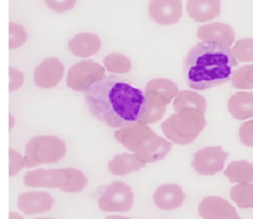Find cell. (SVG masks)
<instances>
[{"label":"cell","mask_w":253,"mask_h":219,"mask_svg":"<svg viewBox=\"0 0 253 219\" xmlns=\"http://www.w3.org/2000/svg\"><path fill=\"white\" fill-rule=\"evenodd\" d=\"M198 212L203 219H237L239 217L230 202L216 195L204 197L199 203Z\"/></svg>","instance_id":"12"},{"label":"cell","mask_w":253,"mask_h":219,"mask_svg":"<svg viewBox=\"0 0 253 219\" xmlns=\"http://www.w3.org/2000/svg\"><path fill=\"white\" fill-rule=\"evenodd\" d=\"M97 203L105 212H126L133 204V192L123 182H113L98 189Z\"/></svg>","instance_id":"7"},{"label":"cell","mask_w":253,"mask_h":219,"mask_svg":"<svg viewBox=\"0 0 253 219\" xmlns=\"http://www.w3.org/2000/svg\"><path fill=\"white\" fill-rule=\"evenodd\" d=\"M173 109L177 112L185 110H195L205 113L207 110V100L197 92L182 90L179 91L174 99Z\"/></svg>","instance_id":"21"},{"label":"cell","mask_w":253,"mask_h":219,"mask_svg":"<svg viewBox=\"0 0 253 219\" xmlns=\"http://www.w3.org/2000/svg\"><path fill=\"white\" fill-rule=\"evenodd\" d=\"M197 36L202 41L216 42L230 47L234 41L235 33L228 24L213 22L200 26L197 31Z\"/></svg>","instance_id":"14"},{"label":"cell","mask_w":253,"mask_h":219,"mask_svg":"<svg viewBox=\"0 0 253 219\" xmlns=\"http://www.w3.org/2000/svg\"><path fill=\"white\" fill-rule=\"evenodd\" d=\"M206 124L205 113L195 110H185L166 118L161 124V129L171 142L187 145L199 136Z\"/></svg>","instance_id":"5"},{"label":"cell","mask_w":253,"mask_h":219,"mask_svg":"<svg viewBox=\"0 0 253 219\" xmlns=\"http://www.w3.org/2000/svg\"><path fill=\"white\" fill-rule=\"evenodd\" d=\"M231 200L242 209L253 208V182L237 183L230 188Z\"/></svg>","instance_id":"23"},{"label":"cell","mask_w":253,"mask_h":219,"mask_svg":"<svg viewBox=\"0 0 253 219\" xmlns=\"http://www.w3.org/2000/svg\"><path fill=\"white\" fill-rule=\"evenodd\" d=\"M114 136L119 143L145 163L163 160L172 147V142L159 136L150 126L143 123L118 129Z\"/></svg>","instance_id":"3"},{"label":"cell","mask_w":253,"mask_h":219,"mask_svg":"<svg viewBox=\"0 0 253 219\" xmlns=\"http://www.w3.org/2000/svg\"><path fill=\"white\" fill-rule=\"evenodd\" d=\"M106 68L92 59L73 64L66 76V85L73 91L85 92L94 83L105 77Z\"/></svg>","instance_id":"8"},{"label":"cell","mask_w":253,"mask_h":219,"mask_svg":"<svg viewBox=\"0 0 253 219\" xmlns=\"http://www.w3.org/2000/svg\"><path fill=\"white\" fill-rule=\"evenodd\" d=\"M52 196L46 191H28L18 197V208L25 215H34L46 212L53 205Z\"/></svg>","instance_id":"15"},{"label":"cell","mask_w":253,"mask_h":219,"mask_svg":"<svg viewBox=\"0 0 253 219\" xmlns=\"http://www.w3.org/2000/svg\"><path fill=\"white\" fill-rule=\"evenodd\" d=\"M65 142L55 135H38L29 140L25 149L26 168L41 164H53L64 158Z\"/></svg>","instance_id":"6"},{"label":"cell","mask_w":253,"mask_h":219,"mask_svg":"<svg viewBox=\"0 0 253 219\" xmlns=\"http://www.w3.org/2000/svg\"><path fill=\"white\" fill-rule=\"evenodd\" d=\"M91 115L118 129L141 123L147 109L144 92L133 82L118 75H105L83 92Z\"/></svg>","instance_id":"1"},{"label":"cell","mask_w":253,"mask_h":219,"mask_svg":"<svg viewBox=\"0 0 253 219\" xmlns=\"http://www.w3.org/2000/svg\"><path fill=\"white\" fill-rule=\"evenodd\" d=\"M221 5L218 0H189L186 10L195 22L204 23L216 18L220 13Z\"/></svg>","instance_id":"18"},{"label":"cell","mask_w":253,"mask_h":219,"mask_svg":"<svg viewBox=\"0 0 253 219\" xmlns=\"http://www.w3.org/2000/svg\"><path fill=\"white\" fill-rule=\"evenodd\" d=\"M238 136L243 145L253 147V119L245 121L239 126Z\"/></svg>","instance_id":"29"},{"label":"cell","mask_w":253,"mask_h":219,"mask_svg":"<svg viewBox=\"0 0 253 219\" xmlns=\"http://www.w3.org/2000/svg\"><path fill=\"white\" fill-rule=\"evenodd\" d=\"M28 39L25 28L19 24L9 23V48L15 49L22 46Z\"/></svg>","instance_id":"27"},{"label":"cell","mask_w":253,"mask_h":219,"mask_svg":"<svg viewBox=\"0 0 253 219\" xmlns=\"http://www.w3.org/2000/svg\"><path fill=\"white\" fill-rule=\"evenodd\" d=\"M103 64L106 70L114 74H125L131 69L130 59L122 53H111L104 57Z\"/></svg>","instance_id":"24"},{"label":"cell","mask_w":253,"mask_h":219,"mask_svg":"<svg viewBox=\"0 0 253 219\" xmlns=\"http://www.w3.org/2000/svg\"><path fill=\"white\" fill-rule=\"evenodd\" d=\"M185 200L183 188L177 183L159 185L153 193V202L161 210H174L179 208Z\"/></svg>","instance_id":"16"},{"label":"cell","mask_w":253,"mask_h":219,"mask_svg":"<svg viewBox=\"0 0 253 219\" xmlns=\"http://www.w3.org/2000/svg\"><path fill=\"white\" fill-rule=\"evenodd\" d=\"M35 219H54V218H49V217H37Z\"/></svg>","instance_id":"35"},{"label":"cell","mask_w":253,"mask_h":219,"mask_svg":"<svg viewBox=\"0 0 253 219\" xmlns=\"http://www.w3.org/2000/svg\"><path fill=\"white\" fill-rule=\"evenodd\" d=\"M26 167L25 157L12 148H9V176L13 177Z\"/></svg>","instance_id":"28"},{"label":"cell","mask_w":253,"mask_h":219,"mask_svg":"<svg viewBox=\"0 0 253 219\" xmlns=\"http://www.w3.org/2000/svg\"><path fill=\"white\" fill-rule=\"evenodd\" d=\"M75 1L74 0H47L44 1V4L51 9L52 11L58 12V13H63L65 11H68L72 9L75 6Z\"/></svg>","instance_id":"31"},{"label":"cell","mask_w":253,"mask_h":219,"mask_svg":"<svg viewBox=\"0 0 253 219\" xmlns=\"http://www.w3.org/2000/svg\"><path fill=\"white\" fill-rule=\"evenodd\" d=\"M25 81L24 74L15 67H9V91L13 92L20 89Z\"/></svg>","instance_id":"30"},{"label":"cell","mask_w":253,"mask_h":219,"mask_svg":"<svg viewBox=\"0 0 253 219\" xmlns=\"http://www.w3.org/2000/svg\"><path fill=\"white\" fill-rule=\"evenodd\" d=\"M105 219H131V218L126 217V216H120V215H110Z\"/></svg>","instance_id":"34"},{"label":"cell","mask_w":253,"mask_h":219,"mask_svg":"<svg viewBox=\"0 0 253 219\" xmlns=\"http://www.w3.org/2000/svg\"><path fill=\"white\" fill-rule=\"evenodd\" d=\"M237 65L238 61L229 46L200 41L184 57L182 73L188 87L204 91L231 80Z\"/></svg>","instance_id":"2"},{"label":"cell","mask_w":253,"mask_h":219,"mask_svg":"<svg viewBox=\"0 0 253 219\" xmlns=\"http://www.w3.org/2000/svg\"><path fill=\"white\" fill-rule=\"evenodd\" d=\"M224 176L233 183L253 182V164L247 160L232 161L224 170Z\"/></svg>","instance_id":"22"},{"label":"cell","mask_w":253,"mask_h":219,"mask_svg":"<svg viewBox=\"0 0 253 219\" xmlns=\"http://www.w3.org/2000/svg\"><path fill=\"white\" fill-rule=\"evenodd\" d=\"M227 110L231 116L238 120H245L253 116V92L239 91L230 96Z\"/></svg>","instance_id":"19"},{"label":"cell","mask_w":253,"mask_h":219,"mask_svg":"<svg viewBox=\"0 0 253 219\" xmlns=\"http://www.w3.org/2000/svg\"><path fill=\"white\" fill-rule=\"evenodd\" d=\"M232 86L238 90L253 89V64L237 68L231 78Z\"/></svg>","instance_id":"25"},{"label":"cell","mask_w":253,"mask_h":219,"mask_svg":"<svg viewBox=\"0 0 253 219\" xmlns=\"http://www.w3.org/2000/svg\"><path fill=\"white\" fill-rule=\"evenodd\" d=\"M101 48L100 37L93 33L83 32L76 34L68 41V49L77 57H89L96 54Z\"/></svg>","instance_id":"17"},{"label":"cell","mask_w":253,"mask_h":219,"mask_svg":"<svg viewBox=\"0 0 253 219\" xmlns=\"http://www.w3.org/2000/svg\"><path fill=\"white\" fill-rule=\"evenodd\" d=\"M15 123H16V118L14 117L12 112H9V130L10 131L13 129Z\"/></svg>","instance_id":"32"},{"label":"cell","mask_w":253,"mask_h":219,"mask_svg":"<svg viewBox=\"0 0 253 219\" xmlns=\"http://www.w3.org/2000/svg\"><path fill=\"white\" fill-rule=\"evenodd\" d=\"M9 219H25L22 215H20L19 213L17 212H14V211H11L9 213Z\"/></svg>","instance_id":"33"},{"label":"cell","mask_w":253,"mask_h":219,"mask_svg":"<svg viewBox=\"0 0 253 219\" xmlns=\"http://www.w3.org/2000/svg\"><path fill=\"white\" fill-rule=\"evenodd\" d=\"M148 14L157 24H176L183 14L182 2L180 0H152L148 3Z\"/></svg>","instance_id":"13"},{"label":"cell","mask_w":253,"mask_h":219,"mask_svg":"<svg viewBox=\"0 0 253 219\" xmlns=\"http://www.w3.org/2000/svg\"><path fill=\"white\" fill-rule=\"evenodd\" d=\"M64 65L57 57L43 59L35 69L34 81L36 86L42 89L55 87L62 79Z\"/></svg>","instance_id":"11"},{"label":"cell","mask_w":253,"mask_h":219,"mask_svg":"<svg viewBox=\"0 0 253 219\" xmlns=\"http://www.w3.org/2000/svg\"><path fill=\"white\" fill-rule=\"evenodd\" d=\"M237 219H243V218H242V217H240V216H239V217H238V218H237Z\"/></svg>","instance_id":"36"},{"label":"cell","mask_w":253,"mask_h":219,"mask_svg":"<svg viewBox=\"0 0 253 219\" xmlns=\"http://www.w3.org/2000/svg\"><path fill=\"white\" fill-rule=\"evenodd\" d=\"M231 49L238 62L253 61V37H243L236 40Z\"/></svg>","instance_id":"26"},{"label":"cell","mask_w":253,"mask_h":219,"mask_svg":"<svg viewBox=\"0 0 253 219\" xmlns=\"http://www.w3.org/2000/svg\"><path fill=\"white\" fill-rule=\"evenodd\" d=\"M227 156L220 146H207L194 154L192 167L199 175L212 176L222 171Z\"/></svg>","instance_id":"9"},{"label":"cell","mask_w":253,"mask_h":219,"mask_svg":"<svg viewBox=\"0 0 253 219\" xmlns=\"http://www.w3.org/2000/svg\"><path fill=\"white\" fill-rule=\"evenodd\" d=\"M179 93L178 85L167 78H155L145 85L144 94L148 107L165 108Z\"/></svg>","instance_id":"10"},{"label":"cell","mask_w":253,"mask_h":219,"mask_svg":"<svg viewBox=\"0 0 253 219\" xmlns=\"http://www.w3.org/2000/svg\"><path fill=\"white\" fill-rule=\"evenodd\" d=\"M87 178L75 168L37 169L24 175V183L30 187H57L65 192H79L87 185Z\"/></svg>","instance_id":"4"},{"label":"cell","mask_w":253,"mask_h":219,"mask_svg":"<svg viewBox=\"0 0 253 219\" xmlns=\"http://www.w3.org/2000/svg\"><path fill=\"white\" fill-rule=\"evenodd\" d=\"M145 166L146 163L133 153H122L115 155L108 163V169L114 176H126L136 172Z\"/></svg>","instance_id":"20"}]
</instances>
